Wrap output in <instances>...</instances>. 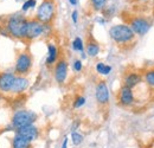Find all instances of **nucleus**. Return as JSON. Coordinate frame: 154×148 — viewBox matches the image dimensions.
Instances as JSON below:
<instances>
[{
  "mask_svg": "<svg viewBox=\"0 0 154 148\" xmlns=\"http://www.w3.org/2000/svg\"><path fill=\"white\" fill-rule=\"evenodd\" d=\"M87 103V98L83 95H77L72 101V108L74 109H81Z\"/></svg>",
  "mask_w": 154,
  "mask_h": 148,
  "instance_id": "5701e85b",
  "label": "nucleus"
},
{
  "mask_svg": "<svg viewBox=\"0 0 154 148\" xmlns=\"http://www.w3.org/2000/svg\"><path fill=\"white\" fill-rule=\"evenodd\" d=\"M57 16V2L56 0H42L37 8L35 18L43 24L52 25Z\"/></svg>",
  "mask_w": 154,
  "mask_h": 148,
  "instance_id": "20e7f679",
  "label": "nucleus"
},
{
  "mask_svg": "<svg viewBox=\"0 0 154 148\" xmlns=\"http://www.w3.org/2000/svg\"><path fill=\"white\" fill-rule=\"evenodd\" d=\"M143 148H152V147H143Z\"/></svg>",
  "mask_w": 154,
  "mask_h": 148,
  "instance_id": "2f4dec72",
  "label": "nucleus"
},
{
  "mask_svg": "<svg viewBox=\"0 0 154 148\" xmlns=\"http://www.w3.org/2000/svg\"><path fill=\"white\" fill-rule=\"evenodd\" d=\"M70 140H71V142H72L74 146H79V145H82V142L84 141V136H83L79 131L75 130V131H71Z\"/></svg>",
  "mask_w": 154,
  "mask_h": 148,
  "instance_id": "4be33fe9",
  "label": "nucleus"
},
{
  "mask_svg": "<svg viewBox=\"0 0 154 148\" xmlns=\"http://www.w3.org/2000/svg\"><path fill=\"white\" fill-rule=\"evenodd\" d=\"M116 98H117V103L120 107H123V108H131L133 107L136 102V98H135V94L134 89H131L126 85H121L117 95H116Z\"/></svg>",
  "mask_w": 154,
  "mask_h": 148,
  "instance_id": "1a4fd4ad",
  "label": "nucleus"
},
{
  "mask_svg": "<svg viewBox=\"0 0 154 148\" xmlns=\"http://www.w3.org/2000/svg\"><path fill=\"white\" fill-rule=\"evenodd\" d=\"M84 44H85V54H87L88 57L95 58V57H97V56L100 55V52H101V45H100V43L91 35L88 36V39H87V42Z\"/></svg>",
  "mask_w": 154,
  "mask_h": 148,
  "instance_id": "dca6fc26",
  "label": "nucleus"
},
{
  "mask_svg": "<svg viewBox=\"0 0 154 148\" xmlns=\"http://www.w3.org/2000/svg\"><path fill=\"white\" fill-rule=\"evenodd\" d=\"M71 48H72L74 51L79 52V54H82V52L85 51V44H84L83 39L81 37H76L71 42Z\"/></svg>",
  "mask_w": 154,
  "mask_h": 148,
  "instance_id": "aec40b11",
  "label": "nucleus"
},
{
  "mask_svg": "<svg viewBox=\"0 0 154 148\" xmlns=\"http://www.w3.org/2000/svg\"><path fill=\"white\" fill-rule=\"evenodd\" d=\"M30 87V81L26 76H16V79H14V83H13V87L11 89V94L10 96H20V95H24L25 91L29 89Z\"/></svg>",
  "mask_w": 154,
  "mask_h": 148,
  "instance_id": "4468645a",
  "label": "nucleus"
},
{
  "mask_svg": "<svg viewBox=\"0 0 154 148\" xmlns=\"http://www.w3.org/2000/svg\"><path fill=\"white\" fill-rule=\"evenodd\" d=\"M71 20H72L74 24H77V23H78V11H77V10H74V11L71 12Z\"/></svg>",
  "mask_w": 154,
  "mask_h": 148,
  "instance_id": "bb28decb",
  "label": "nucleus"
},
{
  "mask_svg": "<svg viewBox=\"0 0 154 148\" xmlns=\"http://www.w3.org/2000/svg\"><path fill=\"white\" fill-rule=\"evenodd\" d=\"M96 20H97V23H100L101 25H104V24H106V21H107L104 17H98V18H97Z\"/></svg>",
  "mask_w": 154,
  "mask_h": 148,
  "instance_id": "c85d7f7f",
  "label": "nucleus"
},
{
  "mask_svg": "<svg viewBox=\"0 0 154 148\" xmlns=\"http://www.w3.org/2000/svg\"><path fill=\"white\" fill-rule=\"evenodd\" d=\"M126 24L129 25L137 37H143L152 27V21L145 16H131Z\"/></svg>",
  "mask_w": 154,
  "mask_h": 148,
  "instance_id": "423d86ee",
  "label": "nucleus"
},
{
  "mask_svg": "<svg viewBox=\"0 0 154 148\" xmlns=\"http://www.w3.org/2000/svg\"><path fill=\"white\" fill-rule=\"evenodd\" d=\"M16 76L13 71H4L0 72V94L7 96L11 94V89L13 87Z\"/></svg>",
  "mask_w": 154,
  "mask_h": 148,
  "instance_id": "9b49d317",
  "label": "nucleus"
},
{
  "mask_svg": "<svg viewBox=\"0 0 154 148\" xmlns=\"http://www.w3.org/2000/svg\"><path fill=\"white\" fill-rule=\"evenodd\" d=\"M11 148H33V143L18 134H14L11 140Z\"/></svg>",
  "mask_w": 154,
  "mask_h": 148,
  "instance_id": "f3484780",
  "label": "nucleus"
},
{
  "mask_svg": "<svg viewBox=\"0 0 154 148\" xmlns=\"http://www.w3.org/2000/svg\"><path fill=\"white\" fill-rule=\"evenodd\" d=\"M114 12H115V7H114V6H107V7L102 11V13H103L102 17H104V18H109V17H112V16L114 14Z\"/></svg>",
  "mask_w": 154,
  "mask_h": 148,
  "instance_id": "a878e982",
  "label": "nucleus"
},
{
  "mask_svg": "<svg viewBox=\"0 0 154 148\" xmlns=\"http://www.w3.org/2000/svg\"><path fill=\"white\" fill-rule=\"evenodd\" d=\"M43 36H44V24L36 18H29L24 40L27 43H31Z\"/></svg>",
  "mask_w": 154,
  "mask_h": 148,
  "instance_id": "6e6552de",
  "label": "nucleus"
},
{
  "mask_svg": "<svg viewBox=\"0 0 154 148\" xmlns=\"http://www.w3.org/2000/svg\"><path fill=\"white\" fill-rule=\"evenodd\" d=\"M95 70H96L97 74L101 75V76H108L112 72L113 68H112V65H108V64H106L103 62H98L95 65Z\"/></svg>",
  "mask_w": 154,
  "mask_h": 148,
  "instance_id": "6ab92c4d",
  "label": "nucleus"
},
{
  "mask_svg": "<svg viewBox=\"0 0 154 148\" xmlns=\"http://www.w3.org/2000/svg\"><path fill=\"white\" fill-rule=\"evenodd\" d=\"M27 20L23 13H14L8 16L4 19L2 25H0L1 33H5V36L17 39V40H24L25 39V32L27 26Z\"/></svg>",
  "mask_w": 154,
  "mask_h": 148,
  "instance_id": "f257e3e1",
  "label": "nucleus"
},
{
  "mask_svg": "<svg viewBox=\"0 0 154 148\" xmlns=\"http://www.w3.org/2000/svg\"><path fill=\"white\" fill-rule=\"evenodd\" d=\"M152 148H154V141H153V146H152Z\"/></svg>",
  "mask_w": 154,
  "mask_h": 148,
  "instance_id": "7c9ffc66",
  "label": "nucleus"
},
{
  "mask_svg": "<svg viewBox=\"0 0 154 148\" xmlns=\"http://www.w3.org/2000/svg\"><path fill=\"white\" fill-rule=\"evenodd\" d=\"M72 70L75 72H81L83 70V62L82 59H75L72 63Z\"/></svg>",
  "mask_w": 154,
  "mask_h": 148,
  "instance_id": "393cba45",
  "label": "nucleus"
},
{
  "mask_svg": "<svg viewBox=\"0 0 154 148\" xmlns=\"http://www.w3.org/2000/svg\"><path fill=\"white\" fill-rule=\"evenodd\" d=\"M109 37L120 48H128L136 40V35L126 23L115 24L109 29Z\"/></svg>",
  "mask_w": 154,
  "mask_h": 148,
  "instance_id": "f03ea898",
  "label": "nucleus"
},
{
  "mask_svg": "<svg viewBox=\"0 0 154 148\" xmlns=\"http://www.w3.org/2000/svg\"><path fill=\"white\" fill-rule=\"evenodd\" d=\"M52 75H54V79L55 82L59 84V85H63L65 84L66 79H68V76H69V62L65 57H62L57 60V63L52 66Z\"/></svg>",
  "mask_w": 154,
  "mask_h": 148,
  "instance_id": "0eeeda50",
  "label": "nucleus"
},
{
  "mask_svg": "<svg viewBox=\"0 0 154 148\" xmlns=\"http://www.w3.org/2000/svg\"><path fill=\"white\" fill-rule=\"evenodd\" d=\"M37 5V0H25L21 5V12H27L31 8H35Z\"/></svg>",
  "mask_w": 154,
  "mask_h": 148,
  "instance_id": "b1692460",
  "label": "nucleus"
},
{
  "mask_svg": "<svg viewBox=\"0 0 154 148\" xmlns=\"http://www.w3.org/2000/svg\"><path fill=\"white\" fill-rule=\"evenodd\" d=\"M37 120H38V115L35 111L21 108V109H17L13 111V114L11 116L10 125L16 131L17 129L23 128V127H26L30 125H36Z\"/></svg>",
  "mask_w": 154,
  "mask_h": 148,
  "instance_id": "7ed1b4c3",
  "label": "nucleus"
},
{
  "mask_svg": "<svg viewBox=\"0 0 154 148\" xmlns=\"http://www.w3.org/2000/svg\"><path fill=\"white\" fill-rule=\"evenodd\" d=\"M14 134H18L21 137L29 140L30 142H35L37 141L40 136V129L36 125H30V126H26V127H23V128H19L14 131Z\"/></svg>",
  "mask_w": 154,
  "mask_h": 148,
  "instance_id": "ddd939ff",
  "label": "nucleus"
},
{
  "mask_svg": "<svg viewBox=\"0 0 154 148\" xmlns=\"http://www.w3.org/2000/svg\"><path fill=\"white\" fill-rule=\"evenodd\" d=\"M95 100L100 107H107L110 101V91L104 79L98 81L95 85Z\"/></svg>",
  "mask_w": 154,
  "mask_h": 148,
  "instance_id": "9d476101",
  "label": "nucleus"
},
{
  "mask_svg": "<svg viewBox=\"0 0 154 148\" xmlns=\"http://www.w3.org/2000/svg\"><path fill=\"white\" fill-rule=\"evenodd\" d=\"M68 146H69V137L68 136H64L63 142L60 145V148H68Z\"/></svg>",
  "mask_w": 154,
  "mask_h": 148,
  "instance_id": "cd10ccee",
  "label": "nucleus"
},
{
  "mask_svg": "<svg viewBox=\"0 0 154 148\" xmlns=\"http://www.w3.org/2000/svg\"><path fill=\"white\" fill-rule=\"evenodd\" d=\"M69 1V4L71 5V6H76L77 2H78V0H68Z\"/></svg>",
  "mask_w": 154,
  "mask_h": 148,
  "instance_id": "c756f323",
  "label": "nucleus"
},
{
  "mask_svg": "<svg viewBox=\"0 0 154 148\" xmlns=\"http://www.w3.org/2000/svg\"><path fill=\"white\" fill-rule=\"evenodd\" d=\"M141 1H145V0H141Z\"/></svg>",
  "mask_w": 154,
  "mask_h": 148,
  "instance_id": "473e14b6",
  "label": "nucleus"
},
{
  "mask_svg": "<svg viewBox=\"0 0 154 148\" xmlns=\"http://www.w3.org/2000/svg\"><path fill=\"white\" fill-rule=\"evenodd\" d=\"M60 58V51L58 49V46L55 43H48V56H46V59H45V64L48 68H51L54 66L57 60Z\"/></svg>",
  "mask_w": 154,
  "mask_h": 148,
  "instance_id": "2eb2a0df",
  "label": "nucleus"
},
{
  "mask_svg": "<svg viewBox=\"0 0 154 148\" xmlns=\"http://www.w3.org/2000/svg\"><path fill=\"white\" fill-rule=\"evenodd\" d=\"M33 68V57L30 51H20L16 57L13 72L17 76H27Z\"/></svg>",
  "mask_w": 154,
  "mask_h": 148,
  "instance_id": "39448f33",
  "label": "nucleus"
},
{
  "mask_svg": "<svg viewBox=\"0 0 154 148\" xmlns=\"http://www.w3.org/2000/svg\"><path fill=\"white\" fill-rule=\"evenodd\" d=\"M142 82H143L142 74L139 71H134V70L126 71L123 77H122V85H126L131 89H134L136 87H139V84H141Z\"/></svg>",
  "mask_w": 154,
  "mask_h": 148,
  "instance_id": "f8f14e48",
  "label": "nucleus"
},
{
  "mask_svg": "<svg viewBox=\"0 0 154 148\" xmlns=\"http://www.w3.org/2000/svg\"><path fill=\"white\" fill-rule=\"evenodd\" d=\"M142 79H143V83L149 89H154V66L146 69L142 72Z\"/></svg>",
  "mask_w": 154,
  "mask_h": 148,
  "instance_id": "a211bd4d",
  "label": "nucleus"
},
{
  "mask_svg": "<svg viewBox=\"0 0 154 148\" xmlns=\"http://www.w3.org/2000/svg\"><path fill=\"white\" fill-rule=\"evenodd\" d=\"M91 8L95 12H102L107 7V0H89Z\"/></svg>",
  "mask_w": 154,
  "mask_h": 148,
  "instance_id": "412c9836",
  "label": "nucleus"
}]
</instances>
